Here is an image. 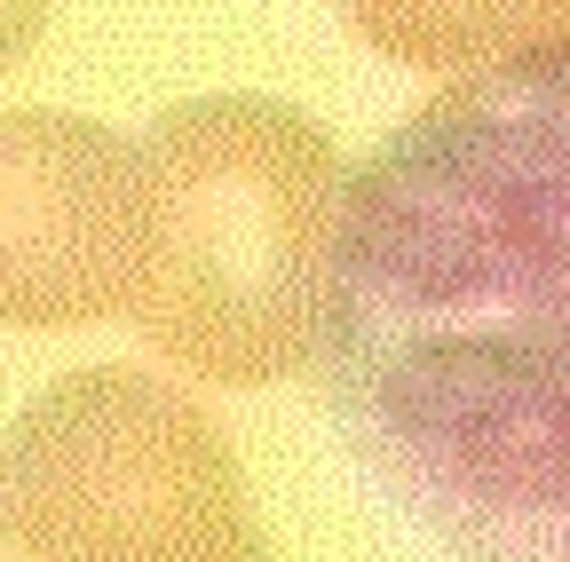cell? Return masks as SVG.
Listing matches in <instances>:
<instances>
[{
  "mask_svg": "<svg viewBox=\"0 0 570 562\" xmlns=\"http://www.w3.org/2000/svg\"><path fill=\"white\" fill-rule=\"evenodd\" d=\"M356 40L412 72H491L570 40V0H341Z\"/></svg>",
  "mask_w": 570,
  "mask_h": 562,
  "instance_id": "cell-5",
  "label": "cell"
},
{
  "mask_svg": "<svg viewBox=\"0 0 570 562\" xmlns=\"http://www.w3.org/2000/svg\"><path fill=\"white\" fill-rule=\"evenodd\" d=\"M190 562H269V546H262V531L246 523L238 539H223V546H206V554H190Z\"/></svg>",
  "mask_w": 570,
  "mask_h": 562,
  "instance_id": "cell-7",
  "label": "cell"
},
{
  "mask_svg": "<svg viewBox=\"0 0 570 562\" xmlns=\"http://www.w3.org/2000/svg\"><path fill=\"white\" fill-rule=\"evenodd\" d=\"M317 388L444 562H570V40L444 80L348 175Z\"/></svg>",
  "mask_w": 570,
  "mask_h": 562,
  "instance_id": "cell-1",
  "label": "cell"
},
{
  "mask_svg": "<svg viewBox=\"0 0 570 562\" xmlns=\"http://www.w3.org/2000/svg\"><path fill=\"white\" fill-rule=\"evenodd\" d=\"M159 167L80 111H0V325L63 333L142 302L159 269Z\"/></svg>",
  "mask_w": 570,
  "mask_h": 562,
  "instance_id": "cell-4",
  "label": "cell"
},
{
  "mask_svg": "<svg viewBox=\"0 0 570 562\" xmlns=\"http://www.w3.org/2000/svg\"><path fill=\"white\" fill-rule=\"evenodd\" d=\"M246 523L238 452L159 373H63L0 436V539L24 562H190Z\"/></svg>",
  "mask_w": 570,
  "mask_h": 562,
  "instance_id": "cell-3",
  "label": "cell"
},
{
  "mask_svg": "<svg viewBox=\"0 0 570 562\" xmlns=\"http://www.w3.org/2000/svg\"><path fill=\"white\" fill-rule=\"evenodd\" d=\"M159 167V269L127 309L167 365L262 388L317 365L341 144L277 96H190L142 135Z\"/></svg>",
  "mask_w": 570,
  "mask_h": 562,
  "instance_id": "cell-2",
  "label": "cell"
},
{
  "mask_svg": "<svg viewBox=\"0 0 570 562\" xmlns=\"http://www.w3.org/2000/svg\"><path fill=\"white\" fill-rule=\"evenodd\" d=\"M40 32H48V0H0V72L24 63Z\"/></svg>",
  "mask_w": 570,
  "mask_h": 562,
  "instance_id": "cell-6",
  "label": "cell"
}]
</instances>
